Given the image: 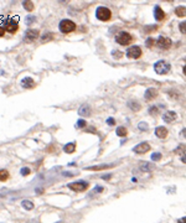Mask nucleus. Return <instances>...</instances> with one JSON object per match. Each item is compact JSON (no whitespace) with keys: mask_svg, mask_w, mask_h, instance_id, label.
<instances>
[{"mask_svg":"<svg viewBox=\"0 0 186 223\" xmlns=\"http://www.w3.org/2000/svg\"><path fill=\"white\" fill-rule=\"evenodd\" d=\"M76 22H73L72 20L69 19H65V20H61L60 21V25H59V29L62 34L67 35V34H71L76 30Z\"/></svg>","mask_w":186,"mask_h":223,"instance_id":"1","label":"nucleus"},{"mask_svg":"<svg viewBox=\"0 0 186 223\" xmlns=\"http://www.w3.org/2000/svg\"><path fill=\"white\" fill-rule=\"evenodd\" d=\"M96 16L101 21H109L112 18V11L106 6H99L96 10Z\"/></svg>","mask_w":186,"mask_h":223,"instance_id":"2","label":"nucleus"},{"mask_svg":"<svg viewBox=\"0 0 186 223\" xmlns=\"http://www.w3.org/2000/svg\"><path fill=\"white\" fill-rule=\"evenodd\" d=\"M115 41L119 45H123V46H127V45H130L131 41H133V36H131L129 32L127 31H122L115 36Z\"/></svg>","mask_w":186,"mask_h":223,"instance_id":"3","label":"nucleus"},{"mask_svg":"<svg viewBox=\"0 0 186 223\" xmlns=\"http://www.w3.org/2000/svg\"><path fill=\"white\" fill-rule=\"evenodd\" d=\"M170 68H171L170 63L166 62V61H164V60H160L154 65V69L158 74H166L169 71H170Z\"/></svg>","mask_w":186,"mask_h":223,"instance_id":"4","label":"nucleus"},{"mask_svg":"<svg viewBox=\"0 0 186 223\" xmlns=\"http://www.w3.org/2000/svg\"><path fill=\"white\" fill-rule=\"evenodd\" d=\"M4 29H5V31L10 32V34H16L19 30V22L16 19H6L5 22H4Z\"/></svg>","mask_w":186,"mask_h":223,"instance_id":"5","label":"nucleus"},{"mask_svg":"<svg viewBox=\"0 0 186 223\" xmlns=\"http://www.w3.org/2000/svg\"><path fill=\"white\" fill-rule=\"evenodd\" d=\"M89 184L87 181H76V182L68 184V188H71L74 192H84L86 190H88Z\"/></svg>","mask_w":186,"mask_h":223,"instance_id":"6","label":"nucleus"},{"mask_svg":"<svg viewBox=\"0 0 186 223\" xmlns=\"http://www.w3.org/2000/svg\"><path fill=\"white\" fill-rule=\"evenodd\" d=\"M39 37H40V31L37 29H29L24 35V41L27 44H31L34 41H36Z\"/></svg>","mask_w":186,"mask_h":223,"instance_id":"7","label":"nucleus"},{"mask_svg":"<svg viewBox=\"0 0 186 223\" xmlns=\"http://www.w3.org/2000/svg\"><path fill=\"white\" fill-rule=\"evenodd\" d=\"M143 55V52H142V48H140L139 46H131L127 50V56L129 57V58H139L140 56Z\"/></svg>","mask_w":186,"mask_h":223,"instance_id":"8","label":"nucleus"},{"mask_svg":"<svg viewBox=\"0 0 186 223\" xmlns=\"http://www.w3.org/2000/svg\"><path fill=\"white\" fill-rule=\"evenodd\" d=\"M156 45L160 47V48H163V50H168V48H170L171 47V40L169 39V37H165V36H160L158 40H156Z\"/></svg>","mask_w":186,"mask_h":223,"instance_id":"9","label":"nucleus"},{"mask_svg":"<svg viewBox=\"0 0 186 223\" xmlns=\"http://www.w3.org/2000/svg\"><path fill=\"white\" fill-rule=\"evenodd\" d=\"M149 150H150V145H149L148 143H140L136 146H134V149H133V151L135 154H145Z\"/></svg>","mask_w":186,"mask_h":223,"instance_id":"10","label":"nucleus"},{"mask_svg":"<svg viewBox=\"0 0 186 223\" xmlns=\"http://www.w3.org/2000/svg\"><path fill=\"white\" fill-rule=\"evenodd\" d=\"M21 87L25 89H32L36 87V82L31 77H25L21 80Z\"/></svg>","mask_w":186,"mask_h":223,"instance_id":"11","label":"nucleus"},{"mask_svg":"<svg viewBox=\"0 0 186 223\" xmlns=\"http://www.w3.org/2000/svg\"><path fill=\"white\" fill-rule=\"evenodd\" d=\"M176 118H177L176 113L175 112H171V110H169V112H166V113L163 114V120L165 123H172L174 120H176Z\"/></svg>","mask_w":186,"mask_h":223,"instance_id":"12","label":"nucleus"},{"mask_svg":"<svg viewBox=\"0 0 186 223\" xmlns=\"http://www.w3.org/2000/svg\"><path fill=\"white\" fill-rule=\"evenodd\" d=\"M91 113H92V108H91V105H88V104L81 105L80 109H78V114L82 115V117H89Z\"/></svg>","mask_w":186,"mask_h":223,"instance_id":"13","label":"nucleus"},{"mask_svg":"<svg viewBox=\"0 0 186 223\" xmlns=\"http://www.w3.org/2000/svg\"><path fill=\"white\" fill-rule=\"evenodd\" d=\"M158 97V90L155 88H149L145 90V94H144V98L146 99V101H153V99H155Z\"/></svg>","mask_w":186,"mask_h":223,"instance_id":"14","label":"nucleus"},{"mask_svg":"<svg viewBox=\"0 0 186 223\" xmlns=\"http://www.w3.org/2000/svg\"><path fill=\"white\" fill-rule=\"evenodd\" d=\"M168 133H169V131H168V129L165 126H158L155 129V135L158 136L159 139H165L168 136Z\"/></svg>","mask_w":186,"mask_h":223,"instance_id":"15","label":"nucleus"},{"mask_svg":"<svg viewBox=\"0 0 186 223\" xmlns=\"http://www.w3.org/2000/svg\"><path fill=\"white\" fill-rule=\"evenodd\" d=\"M154 15H155V20H158V21H161V20H164L165 19V12L163 11V9L158 5V6H155V9H154Z\"/></svg>","mask_w":186,"mask_h":223,"instance_id":"16","label":"nucleus"},{"mask_svg":"<svg viewBox=\"0 0 186 223\" xmlns=\"http://www.w3.org/2000/svg\"><path fill=\"white\" fill-rule=\"evenodd\" d=\"M55 39V34L53 32H46L45 35L41 36V42L42 44H46V42H50V41H52Z\"/></svg>","mask_w":186,"mask_h":223,"instance_id":"17","label":"nucleus"},{"mask_svg":"<svg viewBox=\"0 0 186 223\" xmlns=\"http://www.w3.org/2000/svg\"><path fill=\"white\" fill-rule=\"evenodd\" d=\"M74 150H76V143H74V141L66 144V145L63 146V151L67 152V154H72Z\"/></svg>","mask_w":186,"mask_h":223,"instance_id":"18","label":"nucleus"},{"mask_svg":"<svg viewBox=\"0 0 186 223\" xmlns=\"http://www.w3.org/2000/svg\"><path fill=\"white\" fill-rule=\"evenodd\" d=\"M155 169V166L153 164H149V162H142V165H140V170H143V171H145V172H150L153 171Z\"/></svg>","mask_w":186,"mask_h":223,"instance_id":"19","label":"nucleus"},{"mask_svg":"<svg viewBox=\"0 0 186 223\" xmlns=\"http://www.w3.org/2000/svg\"><path fill=\"white\" fill-rule=\"evenodd\" d=\"M112 166H114L113 164L110 165H99V166H89L87 167V170H93V171H99V170H106V169H109Z\"/></svg>","mask_w":186,"mask_h":223,"instance_id":"20","label":"nucleus"},{"mask_svg":"<svg viewBox=\"0 0 186 223\" xmlns=\"http://www.w3.org/2000/svg\"><path fill=\"white\" fill-rule=\"evenodd\" d=\"M128 107H129V108L133 110V112H138L140 108H142V107H140V104L136 101H129V102H128Z\"/></svg>","mask_w":186,"mask_h":223,"instance_id":"21","label":"nucleus"},{"mask_svg":"<svg viewBox=\"0 0 186 223\" xmlns=\"http://www.w3.org/2000/svg\"><path fill=\"white\" fill-rule=\"evenodd\" d=\"M22 5H24V9L27 10V11H32L35 9V4L32 1H30V0H25L22 3Z\"/></svg>","mask_w":186,"mask_h":223,"instance_id":"22","label":"nucleus"},{"mask_svg":"<svg viewBox=\"0 0 186 223\" xmlns=\"http://www.w3.org/2000/svg\"><path fill=\"white\" fill-rule=\"evenodd\" d=\"M175 14L179 16V18H184V16H186V7L185 6H177L175 9Z\"/></svg>","mask_w":186,"mask_h":223,"instance_id":"23","label":"nucleus"},{"mask_svg":"<svg viewBox=\"0 0 186 223\" xmlns=\"http://www.w3.org/2000/svg\"><path fill=\"white\" fill-rule=\"evenodd\" d=\"M7 179H9V171L5 170V169H0V181L5 182Z\"/></svg>","mask_w":186,"mask_h":223,"instance_id":"24","label":"nucleus"},{"mask_svg":"<svg viewBox=\"0 0 186 223\" xmlns=\"http://www.w3.org/2000/svg\"><path fill=\"white\" fill-rule=\"evenodd\" d=\"M21 203H22V207H24V208H26L27 211H30V209L34 208V203H32L31 201H29V200H24Z\"/></svg>","mask_w":186,"mask_h":223,"instance_id":"25","label":"nucleus"},{"mask_svg":"<svg viewBox=\"0 0 186 223\" xmlns=\"http://www.w3.org/2000/svg\"><path fill=\"white\" fill-rule=\"evenodd\" d=\"M117 135H118V136H127V135H128V130H127V128H124V126H119L118 129H117Z\"/></svg>","mask_w":186,"mask_h":223,"instance_id":"26","label":"nucleus"},{"mask_svg":"<svg viewBox=\"0 0 186 223\" xmlns=\"http://www.w3.org/2000/svg\"><path fill=\"white\" fill-rule=\"evenodd\" d=\"M77 128H86L87 126V122L84 119H80V120H77V124H76Z\"/></svg>","mask_w":186,"mask_h":223,"instance_id":"27","label":"nucleus"},{"mask_svg":"<svg viewBox=\"0 0 186 223\" xmlns=\"http://www.w3.org/2000/svg\"><path fill=\"white\" fill-rule=\"evenodd\" d=\"M154 44H155V40L154 39H148L146 41H145V45H146V47H149V48H151L153 46H154Z\"/></svg>","mask_w":186,"mask_h":223,"instance_id":"28","label":"nucleus"},{"mask_svg":"<svg viewBox=\"0 0 186 223\" xmlns=\"http://www.w3.org/2000/svg\"><path fill=\"white\" fill-rule=\"evenodd\" d=\"M20 172H21V175H22V176H27V175H30V173H31V170H30L29 167H22Z\"/></svg>","mask_w":186,"mask_h":223,"instance_id":"29","label":"nucleus"},{"mask_svg":"<svg viewBox=\"0 0 186 223\" xmlns=\"http://www.w3.org/2000/svg\"><path fill=\"white\" fill-rule=\"evenodd\" d=\"M179 29H180V31L183 32V34H185V35H186V21L181 22V24L179 25Z\"/></svg>","mask_w":186,"mask_h":223,"instance_id":"30","label":"nucleus"},{"mask_svg":"<svg viewBox=\"0 0 186 223\" xmlns=\"http://www.w3.org/2000/svg\"><path fill=\"white\" fill-rule=\"evenodd\" d=\"M139 129L140 130H144V131H146L148 129H149V126H148V124L146 123H139Z\"/></svg>","mask_w":186,"mask_h":223,"instance_id":"31","label":"nucleus"},{"mask_svg":"<svg viewBox=\"0 0 186 223\" xmlns=\"http://www.w3.org/2000/svg\"><path fill=\"white\" fill-rule=\"evenodd\" d=\"M160 159H161V154H159V152H155V154L151 155V160L153 161H159Z\"/></svg>","mask_w":186,"mask_h":223,"instance_id":"32","label":"nucleus"},{"mask_svg":"<svg viewBox=\"0 0 186 223\" xmlns=\"http://www.w3.org/2000/svg\"><path fill=\"white\" fill-rule=\"evenodd\" d=\"M35 16H27L26 18V22H27V25H31L32 22H35Z\"/></svg>","mask_w":186,"mask_h":223,"instance_id":"33","label":"nucleus"},{"mask_svg":"<svg viewBox=\"0 0 186 223\" xmlns=\"http://www.w3.org/2000/svg\"><path fill=\"white\" fill-rule=\"evenodd\" d=\"M112 55H113V57H115V58H121L123 53L121 51H113V52H112Z\"/></svg>","mask_w":186,"mask_h":223,"instance_id":"34","label":"nucleus"},{"mask_svg":"<svg viewBox=\"0 0 186 223\" xmlns=\"http://www.w3.org/2000/svg\"><path fill=\"white\" fill-rule=\"evenodd\" d=\"M181 161H183L184 164H186V150L181 152Z\"/></svg>","mask_w":186,"mask_h":223,"instance_id":"35","label":"nucleus"},{"mask_svg":"<svg viewBox=\"0 0 186 223\" xmlns=\"http://www.w3.org/2000/svg\"><path fill=\"white\" fill-rule=\"evenodd\" d=\"M107 123H108V125H114L115 120H114L113 118H108V119H107Z\"/></svg>","mask_w":186,"mask_h":223,"instance_id":"36","label":"nucleus"},{"mask_svg":"<svg viewBox=\"0 0 186 223\" xmlns=\"http://www.w3.org/2000/svg\"><path fill=\"white\" fill-rule=\"evenodd\" d=\"M5 29H4V26H0V37H4V35H5Z\"/></svg>","mask_w":186,"mask_h":223,"instance_id":"37","label":"nucleus"},{"mask_svg":"<svg viewBox=\"0 0 186 223\" xmlns=\"http://www.w3.org/2000/svg\"><path fill=\"white\" fill-rule=\"evenodd\" d=\"M156 112H158V108H156V107H153V108L149 109V113H150V114H155Z\"/></svg>","mask_w":186,"mask_h":223,"instance_id":"38","label":"nucleus"},{"mask_svg":"<svg viewBox=\"0 0 186 223\" xmlns=\"http://www.w3.org/2000/svg\"><path fill=\"white\" fill-rule=\"evenodd\" d=\"M177 223H186V217H184V218H180V220L177 221Z\"/></svg>","mask_w":186,"mask_h":223,"instance_id":"39","label":"nucleus"},{"mask_svg":"<svg viewBox=\"0 0 186 223\" xmlns=\"http://www.w3.org/2000/svg\"><path fill=\"white\" fill-rule=\"evenodd\" d=\"M103 190H104V188H103V187H99V186H97V187H96V191H97V192H103Z\"/></svg>","mask_w":186,"mask_h":223,"instance_id":"40","label":"nucleus"},{"mask_svg":"<svg viewBox=\"0 0 186 223\" xmlns=\"http://www.w3.org/2000/svg\"><path fill=\"white\" fill-rule=\"evenodd\" d=\"M181 134H183V136H184V138H186V129H184L183 131H181Z\"/></svg>","mask_w":186,"mask_h":223,"instance_id":"41","label":"nucleus"},{"mask_svg":"<svg viewBox=\"0 0 186 223\" xmlns=\"http://www.w3.org/2000/svg\"><path fill=\"white\" fill-rule=\"evenodd\" d=\"M36 192H39V193H40V192H44V190H41V188H37V190H36Z\"/></svg>","mask_w":186,"mask_h":223,"instance_id":"42","label":"nucleus"},{"mask_svg":"<svg viewBox=\"0 0 186 223\" xmlns=\"http://www.w3.org/2000/svg\"><path fill=\"white\" fill-rule=\"evenodd\" d=\"M109 177H110V175H107V176H104V177H103V179H106V180H108V179H109Z\"/></svg>","mask_w":186,"mask_h":223,"instance_id":"43","label":"nucleus"},{"mask_svg":"<svg viewBox=\"0 0 186 223\" xmlns=\"http://www.w3.org/2000/svg\"><path fill=\"white\" fill-rule=\"evenodd\" d=\"M184 73L186 74V66H185V67H184Z\"/></svg>","mask_w":186,"mask_h":223,"instance_id":"44","label":"nucleus"}]
</instances>
